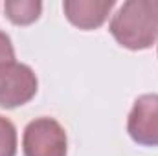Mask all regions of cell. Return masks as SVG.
Returning <instances> with one entry per match:
<instances>
[{
	"mask_svg": "<svg viewBox=\"0 0 158 156\" xmlns=\"http://www.w3.org/2000/svg\"><path fill=\"white\" fill-rule=\"evenodd\" d=\"M110 33L129 50L153 46L158 37V2H125L112 17Z\"/></svg>",
	"mask_w": 158,
	"mask_h": 156,
	"instance_id": "cell-1",
	"label": "cell"
},
{
	"mask_svg": "<svg viewBox=\"0 0 158 156\" xmlns=\"http://www.w3.org/2000/svg\"><path fill=\"white\" fill-rule=\"evenodd\" d=\"M24 156H66V132L52 117H39L24 130Z\"/></svg>",
	"mask_w": 158,
	"mask_h": 156,
	"instance_id": "cell-2",
	"label": "cell"
},
{
	"mask_svg": "<svg viewBox=\"0 0 158 156\" xmlns=\"http://www.w3.org/2000/svg\"><path fill=\"white\" fill-rule=\"evenodd\" d=\"M35 94L37 77L30 66L15 61L0 66V107H20L28 103Z\"/></svg>",
	"mask_w": 158,
	"mask_h": 156,
	"instance_id": "cell-3",
	"label": "cell"
},
{
	"mask_svg": "<svg viewBox=\"0 0 158 156\" xmlns=\"http://www.w3.org/2000/svg\"><path fill=\"white\" fill-rule=\"evenodd\" d=\"M129 136L147 147L158 145V94H145L134 101L127 121Z\"/></svg>",
	"mask_w": 158,
	"mask_h": 156,
	"instance_id": "cell-4",
	"label": "cell"
},
{
	"mask_svg": "<svg viewBox=\"0 0 158 156\" xmlns=\"http://www.w3.org/2000/svg\"><path fill=\"white\" fill-rule=\"evenodd\" d=\"M114 7V2H94V0H66L63 4V9L66 13V18L81 30H94L99 28L105 18L109 17L110 9Z\"/></svg>",
	"mask_w": 158,
	"mask_h": 156,
	"instance_id": "cell-5",
	"label": "cell"
},
{
	"mask_svg": "<svg viewBox=\"0 0 158 156\" xmlns=\"http://www.w3.org/2000/svg\"><path fill=\"white\" fill-rule=\"evenodd\" d=\"M6 15L13 24L19 26H26L31 24L39 18L42 4L40 2H33V0H9L4 4Z\"/></svg>",
	"mask_w": 158,
	"mask_h": 156,
	"instance_id": "cell-6",
	"label": "cell"
},
{
	"mask_svg": "<svg viewBox=\"0 0 158 156\" xmlns=\"http://www.w3.org/2000/svg\"><path fill=\"white\" fill-rule=\"evenodd\" d=\"M17 153V130L9 119L0 116V156H15Z\"/></svg>",
	"mask_w": 158,
	"mask_h": 156,
	"instance_id": "cell-7",
	"label": "cell"
},
{
	"mask_svg": "<svg viewBox=\"0 0 158 156\" xmlns=\"http://www.w3.org/2000/svg\"><path fill=\"white\" fill-rule=\"evenodd\" d=\"M15 61V50H13V44L9 37L0 31V66L7 64V63H13Z\"/></svg>",
	"mask_w": 158,
	"mask_h": 156,
	"instance_id": "cell-8",
	"label": "cell"
}]
</instances>
